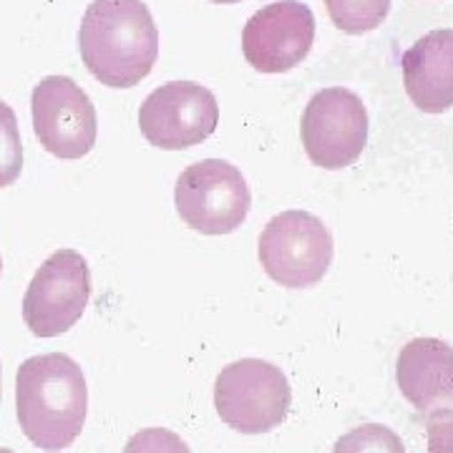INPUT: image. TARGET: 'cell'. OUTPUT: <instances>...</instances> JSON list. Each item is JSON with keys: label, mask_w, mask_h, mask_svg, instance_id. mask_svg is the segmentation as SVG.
Listing matches in <instances>:
<instances>
[{"label": "cell", "mask_w": 453, "mask_h": 453, "mask_svg": "<svg viewBox=\"0 0 453 453\" xmlns=\"http://www.w3.org/2000/svg\"><path fill=\"white\" fill-rule=\"evenodd\" d=\"M88 388L81 365L65 353L33 356L16 372V416L35 449L58 453L81 436Z\"/></svg>", "instance_id": "obj_1"}, {"label": "cell", "mask_w": 453, "mask_h": 453, "mask_svg": "<svg viewBox=\"0 0 453 453\" xmlns=\"http://www.w3.org/2000/svg\"><path fill=\"white\" fill-rule=\"evenodd\" d=\"M88 73L111 88H131L151 73L159 31L144 0H91L79 31Z\"/></svg>", "instance_id": "obj_2"}, {"label": "cell", "mask_w": 453, "mask_h": 453, "mask_svg": "<svg viewBox=\"0 0 453 453\" xmlns=\"http://www.w3.org/2000/svg\"><path fill=\"white\" fill-rule=\"evenodd\" d=\"M290 405L292 390L285 372L262 357L229 363L214 380L217 416L247 436L275 431L288 418Z\"/></svg>", "instance_id": "obj_3"}, {"label": "cell", "mask_w": 453, "mask_h": 453, "mask_svg": "<svg viewBox=\"0 0 453 453\" xmlns=\"http://www.w3.org/2000/svg\"><path fill=\"white\" fill-rule=\"evenodd\" d=\"M335 255L330 229L315 214L288 210L273 217L259 234V265L277 285L305 290L318 285Z\"/></svg>", "instance_id": "obj_4"}, {"label": "cell", "mask_w": 453, "mask_h": 453, "mask_svg": "<svg viewBox=\"0 0 453 453\" xmlns=\"http://www.w3.org/2000/svg\"><path fill=\"white\" fill-rule=\"evenodd\" d=\"M174 202L181 222L202 234H232L252 207L247 179L225 159L189 164L177 179Z\"/></svg>", "instance_id": "obj_5"}, {"label": "cell", "mask_w": 453, "mask_h": 453, "mask_svg": "<svg viewBox=\"0 0 453 453\" xmlns=\"http://www.w3.org/2000/svg\"><path fill=\"white\" fill-rule=\"evenodd\" d=\"M91 297V267L76 250H56L33 275L23 320L35 338H56L81 320Z\"/></svg>", "instance_id": "obj_6"}, {"label": "cell", "mask_w": 453, "mask_h": 453, "mask_svg": "<svg viewBox=\"0 0 453 453\" xmlns=\"http://www.w3.org/2000/svg\"><path fill=\"white\" fill-rule=\"evenodd\" d=\"M310 162L327 172L356 164L368 144V111L348 88H323L310 98L300 121Z\"/></svg>", "instance_id": "obj_7"}, {"label": "cell", "mask_w": 453, "mask_h": 453, "mask_svg": "<svg viewBox=\"0 0 453 453\" xmlns=\"http://www.w3.org/2000/svg\"><path fill=\"white\" fill-rule=\"evenodd\" d=\"M219 124V104L207 86L169 81L154 88L139 109L144 139L164 151H181L207 142Z\"/></svg>", "instance_id": "obj_8"}, {"label": "cell", "mask_w": 453, "mask_h": 453, "mask_svg": "<svg viewBox=\"0 0 453 453\" xmlns=\"http://www.w3.org/2000/svg\"><path fill=\"white\" fill-rule=\"evenodd\" d=\"M33 131L58 159H83L96 146V109L88 94L68 76H46L33 86Z\"/></svg>", "instance_id": "obj_9"}, {"label": "cell", "mask_w": 453, "mask_h": 453, "mask_svg": "<svg viewBox=\"0 0 453 453\" xmlns=\"http://www.w3.org/2000/svg\"><path fill=\"white\" fill-rule=\"evenodd\" d=\"M315 43V16L300 0L259 8L242 31V53L259 73H285L305 61Z\"/></svg>", "instance_id": "obj_10"}, {"label": "cell", "mask_w": 453, "mask_h": 453, "mask_svg": "<svg viewBox=\"0 0 453 453\" xmlns=\"http://www.w3.org/2000/svg\"><path fill=\"white\" fill-rule=\"evenodd\" d=\"M395 380L403 398L418 411L453 405V348L438 338H416L401 348Z\"/></svg>", "instance_id": "obj_11"}, {"label": "cell", "mask_w": 453, "mask_h": 453, "mask_svg": "<svg viewBox=\"0 0 453 453\" xmlns=\"http://www.w3.org/2000/svg\"><path fill=\"white\" fill-rule=\"evenodd\" d=\"M405 94L426 113L453 106V31L438 28L418 38L403 56Z\"/></svg>", "instance_id": "obj_12"}, {"label": "cell", "mask_w": 453, "mask_h": 453, "mask_svg": "<svg viewBox=\"0 0 453 453\" xmlns=\"http://www.w3.org/2000/svg\"><path fill=\"white\" fill-rule=\"evenodd\" d=\"M325 8L340 31L363 35L386 20L390 0H325Z\"/></svg>", "instance_id": "obj_13"}, {"label": "cell", "mask_w": 453, "mask_h": 453, "mask_svg": "<svg viewBox=\"0 0 453 453\" xmlns=\"http://www.w3.org/2000/svg\"><path fill=\"white\" fill-rule=\"evenodd\" d=\"M333 453H405L403 441L383 423H365L340 436Z\"/></svg>", "instance_id": "obj_14"}, {"label": "cell", "mask_w": 453, "mask_h": 453, "mask_svg": "<svg viewBox=\"0 0 453 453\" xmlns=\"http://www.w3.org/2000/svg\"><path fill=\"white\" fill-rule=\"evenodd\" d=\"M23 172V142L16 111L0 101V189L11 187Z\"/></svg>", "instance_id": "obj_15"}, {"label": "cell", "mask_w": 453, "mask_h": 453, "mask_svg": "<svg viewBox=\"0 0 453 453\" xmlns=\"http://www.w3.org/2000/svg\"><path fill=\"white\" fill-rule=\"evenodd\" d=\"M124 453H192L187 441L169 428H142L127 441Z\"/></svg>", "instance_id": "obj_16"}, {"label": "cell", "mask_w": 453, "mask_h": 453, "mask_svg": "<svg viewBox=\"0 0 453 453\" xmlns=\"http://www.w3.org/2000/svg\"><path fill=\"white\" fill-rule=\"evenodd\" d=\"M428 453H453V411L438 408L431 411L428 423Z\"/></svg>", "instance_id": "obj_17"}, {"label": "cell", "mask_w": 453, "mask_h": 453, "mask_svg": "<svg viewBox=\"0 0 453 453\" xmlns=\"http://www.w3.org/2000/svg\"><path fill=\"white\" fill-rule=\"evenodd\" d=\"M0 401H3V365H0Z\"/></svg>", "instance_id": "obj_18"}, {"label": "cell", "mask_w": 453, "mask_h": 453, "mask_svg": "<svg viewBox=\"0 0 453 453\" xmlns=\"http://www.w3.org/2000/svg\"><path fill=\"white\" fill-rule=\"evenodd\" d=\"M214 3H222V5H226V3H240V0H214Z\"/></svg>", "instance_id": "obj_19"}, {"label": "cell", "mask_w": 453, "mask_h": 453, "mask_svg": "<svg viewBox=\"0 0 453 453\" xmlns=\"http://www.w3.org/2000/svg\"><path fill=\"white\" fill-rule=\"evenodd\" d=\"M0 453H16V451H11V449H0Z\"/></svg>", "instance_id": "obj_20"}, {"label": "cell", "mask_w": 453, "mask_h": 453, "mask_svg": "<svg viewBox=\"0 0 453 453\" xmlns=\"http://www.w3.org/2000/svg\"><path fill=\"white\" fill-rule=\"evenodd\" d=\"M0 275H3V259H0Z\"/></svg>", "instance_id": "obj_21"}]
</instances>
